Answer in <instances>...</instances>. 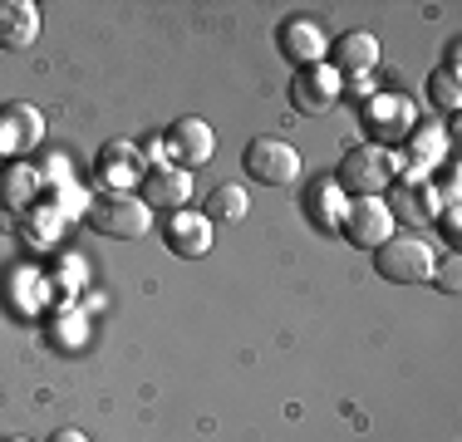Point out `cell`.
<instances>
[{
	"instance_id": "obj_15",
	"label": "cell",
	"mask_w": 462,
	"mask_h": 442,
	"mask_svg": "<svg viewBox=\"0 0 462 442\" xmlns=\"http://www.w3.org/2000/svg\"><path fill=\"white\" fill-rule=\"evenodd\" d=\"M45 138V118L30 104H5L0 108V152H30Z\"/></svg>"
},
{
	"instance_id": "obj_7",
	"label": "cell",
	"mask_w": 462,
	"mask_h": 442,
	"mask_svg": "<svg viewBox=\"0 0 462 442\" xmlns=\"http://www.w3.org/2000/svg\"><path fill=\"white\" fill-rule=\"evenodd\" d=\"M345 98V79H339L329 64H310V69H295L291 79V108L305 118H320Z\"/></svg>"
},
{
	"instance_id": "obj_23",
	"label": "cell",
	"mask_w": 462,
	"mask_h": 442,
	"mask_svg": "<svg viewBox=\"0 0 462 442\" xmlns=\"http://www.w3.org/2000/svg\"><path fill=\"white\" fill-rule=\"evenodd\" d=\"M438 236H443V246L448 251H457V202H448V207H438Z\"/></svg>"
},
{
	"instance_id": "obj_11",
	"label": "cell",
	"mask_w": 462,
	"mask_h": 442,
	"mask_svg": "<svg viewBox=\"0 0 462 442\" xmlns=\"http://www.w3.org/2000/svg\"><path fill=\"white\" fill-rule=\"evenodd\" d=\"M162 241H168L172 256L182 261H202L207 251H212V221L202 212H192V207H182V212H172L162 221Z\"/></svg>"
},
{
	"instance_id": "obj_8",
	"label": "cell",
	"mask_w": 462,
	"mask_h": 442,
	"mask_svg": "<svg viewBox=\"0 0 462 442\" xmlns=\"http://www.w3.org/2000/svg\"><path fill=\"white\" fill-rule=\"evenodd\" d=\"M276 50L295 64V69H310V64H325L329 35L320 30V20H310V15H285L276 25Z\"/></svg>"
},
{
	"instance_id": "obj_2",
	"label": "cell",
	"mask_w": 462,
	"mask_h": 442,
	"mask_svg": "<svg viewBox=\"0 0 462 442\" xmlns=\"http://www.w3.org/2000/svg\"><path fill=\"white\" fill-rule=\"evenodd\" d=\"M399 177V162H393L389 148H374V143H355V148L339 158L335 168V187L345 197H383Z\"/></svg>"
},
{
	"instance_id": "obj_1",
	"label": "cell",
	"mask_w": 462,
	"mask_h": 442,
	"mask_svg": "<svg viewBox=\"0 0 462 442\" xmlns=\"http://www.w3.org/2000/svg\"><path fill=\"white\" fill-rule=\"evenodd\" d=\"M433 265H438V246L423 241L418 231H393L383 246H374V271L393 285H428L433 281Z\"/></svg>"
},
{
	"instance_id": "obj_18",
	"label": "cell",
	"mask_w": 462,
	"mask_h": 442,
	"mask_svg": "<svg viewBox=\"0 0 462 442\" xmlns=\"http://www.w3.org/2000/svg\"><path fill=\"white\" fill-rule=\"evenodd\" d=\"M143 168L148 162H143L138 143H128V138H114L98 148V172H104V182H114V192H124V182H138Z\"/></svg>"
},
{
	"instance_id": "obj_14",
	"label": "cell",
	"mask_w": 462,
	"mask_h": 442,
	"mask_svg": "<svg viewBox=\"0 0 462 442\" xmlns=\"http://www.w3.org/2000/svg\"><path fill=\"white\" fill-rule=\"evenodd\" d=\"M45 30L35 0H0V50H30Z\"/></svg>"
},
{
	"instance_id": "obj_9",
	"label": "cell",
	"mask_w": 462,
	"mask_h": 442,
	"mask_svg": "<svg viewBox=\"0 0 462 442\" xmlns=\"http://www.w3.org/2000/svg\"><path fill=\"white\" fill-rule=\"evenodd\" d=\"M325 64L339 79H365V74L379 69V35H369V30H345L339 40H329Z\"/></svg>"
},
{
	"instance_id": "obj_4",
	"label": "cell",
	"mask_w": 462,
	"mask_h": 442,
	"mask_svg": "<svg viewBox=\"0 0 462 442\" xmlns=\"http://www.w3.org/2000/svg\"><path fill=\"white\" fill-rule=\"evenodd\" d=\"M241 168H246L251 182L261 187H291L295 177H300V148L295 143L276 138V133H261V138L246 143V152H241Z\"/></svg>"
},
{
	"instance_id": "obj_21",
	"label": "cell",
	"mask_w": 462,
	"mask_h": 442,
	"mask_svg": "<svg viewBox=\"0 0 462 442\" xmlns=\"http://www.w3.org/2000/svg\"><path fill=\"white\" fill-rule=\"evenodd\" d=\"M428 98H433L438 108H448V114H457V108H462L457 74H448V69H433V74H428Z\"/></svg>"
},
{
	"instance_id": "obj_5",
	"label": "cell",
	"mask_w": 462,
	"mask_h": 442,
	"mask_svg": "<svg viewBox=\"0 0 462 442\" xmlns=\"http://www.w3.org/2000/svg\"><path fill=\"white\" fill-rule=\"evenodd\" d=\"M339 236L359 251H374L393 236V212L383 197H349L345 216H339Z\"/></svg>"
},
{
	"instance_id": "obj_20",
	"label": "cell",
	"mask_w": 462,
	"mask_h": 442,
	"mask_svg": "<svg viewBox=\"0 0 462 442\" xmlns=\"http://www.w3.org/2000/svg\"><path fill=\"white\" fill-rule=\"evenodd\" d=\"M251 212V197H246V187H236V182H222V187H212V197H207V221H241Z\"/></svg>"
},
{
	"instance_id": "obj_17",
	"label": "cell",
	"mask_w": 462,
	"mask_h": 442,
	"mask_svg": "<svg viewBox=\"0 0 462 442\" xmlns=\"http://www.w3.org/2000/svg\"><path fill=\"white\" fill-rule=\"evenodd\" d=\"M345 202L349 197L335 187V177H320V182L305 187V216H310L315 231H325V236H339V216H345Z\"/></svg>"
},
{
	"instance_id": "obj_19",
	"label": "cell",
	"mask_w": 462,
	"mask_h": 442,
	"mask_svg": "<svg viewBox=\"0 0 462 442\" xmlns=\"http://www.w3.org/2000/svg\"><path fill=\"white\" fill-rule=\"evenodd\" d=\"M35 192H40V177L30 162H5L0 168V207H10V212H25V207H35Z\"/></svg>"
},
{
	"instance_id": "obj_24",
	"label": "cell",
	"mask_w": 462,
	"mask_h": 442,
	"mask_svg": "<svg viewBox=\"0 0 462 442\" xmlns=\"http://www.w3.org/2000/svg\"><path fill=\"white\" fill-rule=\"evenodd\" d=\"M457 64H462V44L453 40V44H448V54H443V64H438V69H448V74H457Z\"/></svg>"
},
{
	"instance_id": "obj_25",
	"label": "cell",
	"mask_w": 462,
	"mask_h": 442,
	"mask_svg": "<svg viewBox=\"0 0 462 442\" xmlns=\"http://www.w3.org/2000/svg\"><path fill=\"white\" fill-rule=\"evenodd\" d=\"M50 442H89V437H84L79 428H60V433H54Z\"/></svg>"
},
{
	"instance_id": "obj_3",
	"label": "cell",
	"mask_w": 462,
	"mask_h": 442,
	"mask_svg": "<svg viewBox=\"0 0 462 442\" xmlns=\"http://www.w3.org/2000/svg\"><path fill=\"white\" fill-rule=\"evenodd\" d=\"M84 221L108 241H143L152 231V212L143 207V197L134 192H104L84 207Z\"/></svg>"
},
{
	"instance_id": "obj_10",
	"label": "cell",
	"mask_w": 462,
	"mask_h": 442,
	"mask_svg": "<svg viewBox=\"0 0 462 442\" xmlns=\"http://www.w3.org/2000/svg\"><path fill=\"white\" fill-rule=\"evenodd\" d=\"M168 152L178 158V168L182 172H192V168H207L212 162V152H217V133L207 118H178V124L168 128Z\"/></svg>"
},
{
	"instance_id": "obj_12",
	"label": "cell",
	"mask_w": 462,
	"mask_h": 442,
	"mask_svg": "<svg viewBox=\"0 0 462 442\" xmlns=\"http://www.w3.org/2000/svg\"><path fill=\"white\" fill-rule=\"evenodd\" d=\"M443 148H448V133L443 128H413L409 138H403V152L393 162H399V177L403 182H433V162H443Z\"/></svg>"
},
{
	"instance_id": "obj_6",
	"label": "cell",
	"mask_w": 462,
	"mask_h": 442,
	"mask_svg": "<svg viewBox=\"0 0 462 442\" xmlns=\"http://www.w3.org/2000/svg\"><path fill=\"white\" fill-rule=\"evenodd\" d=\"M365 128H369V143L374 148H389V143H403L409 133L418 128L413 124V104L393 88H379V94L365 104Z\"/></svg>"
},
{
	"instance_id": "obj_26",
	"label": "cell",
	"mask_w": 462,
	"mask_h": 442,
	"mask_svg": "<svg viewBox=\"0 0 462 442\" xmlns=\"http://www.w3.org/2000/svg\"><path fill=\"white\" fill-rule=\"evenodd\" d=\"M5 442H30V437H5Z\"/></svg>"
},
{
	"instance_id": "obj_22",
	"label": "cell",
	"mask_w": 462,
	"mask_h": 442,
	"mask_svg": "<svg viewBox=\"0 0 462 442\" xmlns=\"http://www.w3.org/2000/svg\"><path fill=\"white\" fill-rule=\"evenodd\" d=\"M433 281H438V290H448V295H457V290H462V275H457V251L438 256V265H433Z\"/></svg>"
},
{
	"instance_id": "obj_13",
	"label": "cell",
	"mask_w": 462,
	"mask_h": 442,
	"mask_svg": "<svg viewBox=\"0 0 462 442\" xmlns=\"http://www.w3.org/2000/svg\"><path fill=\"white\" fill-rule=\"evenodd\" d=\"M143 207L148 212H182L187 202H192V172H182V168H152V172H143Z\"/></svg>"
},
{
	"instance_id": "obj_16",
	"label": "cell",
	"mask_w": 462,
	"mask_h": 442,
	"mask_svg": "<svg viewBox=\"0 0 462 442\" xmlns=\"http://www.w3.org/2000/svg\"><path fill=\"white\" fill-rule=\"evenodd\" d=\"M383 202H389L393 221L418 226V221H433L438 216V187L433 182H403V177H393V197H383Z\"/></svg>"
}]
</instances>
